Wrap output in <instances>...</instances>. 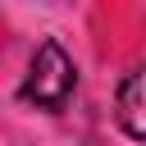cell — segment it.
I'll list each match as a JSON object with an SVG mask.
<instances>
[{
    "instance_id": "obj_1",
    "label": "cell",
    "mask_w": 146,
    "mask_h": 146,
    "mask_svg": "<svg viewBox=\"0 0 146 146\" xmlns=\"http://www.w3.org/2000/svg\"><path fill=\"white\" fill-rule=\"evenodd\" d=\"M73 87H78V68H73L68 50L59 41H41L32 64H27V78H23L18 96L27 105H36V110H64Z\"/></svg>"
},
{
    "instance_id": "obj_2",
    "label": "cell",
    "mask_w": 146,
    "mask_h": 146,
    "mask_svg": "<svg viewBox=\"0 0 146 146\" xmlns=\"http://www.w3.org/2000/svg\"><path fill=\"white\" fill-rule=\"evenodd\" d=\"M114 119L128 137L146 141V64H137L123 82H119V96H114Z\"/></svg>"
},
{
    "instance_id": "obj_3",
    "label": "cell",
    "mask_w": 146,
    "mask_h": 146,
    "mask_svg": "<svg viewBox=\"0 0 146 146\" xmlns=\"http://www.w3.org/2000/svg\"><path fill=\"white\" fill-rule=\"evenodd\" d=\"M87 146H100V141H87Z\"/></svg>"
}]
</instances>
